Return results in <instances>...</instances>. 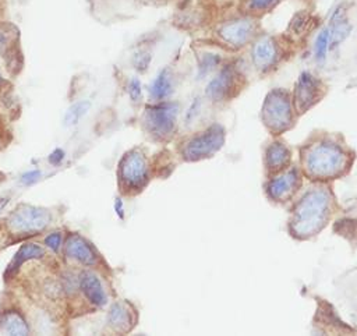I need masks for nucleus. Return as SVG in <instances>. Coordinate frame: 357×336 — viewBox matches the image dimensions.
<instances>
[{
	"mask_svg": "<svg viewBox=\"0 0 357 336\" xmlns=\"http://www.w3.org/2000/svg\"><path fill=\"white\" fill-rule=\"evenodd\" d=\"M127 92H128V96L132 102L141 100V95H142L141 81L138 78H131L128 85H127Z\"/></svg>",
	"mask_w": 357,
	"mask_h": 336,
	"instance_id": "obj_28",
	"label": "nucleus"
},
{
	"mask_svg": "<svg viewBox=\"0 0 357 336\" xmlns=\"http://www.w3.org/2000/svg\"><path fill=\"white\" fill-rule=\"evenodd\" d=\"M297 183V176L294 171H289L278 178H275L273 181H271L269 184V194L276 198L280 199L283 197H286L294 187Z\"/></svg>",
	"mask_w": 357,
	"mask_h": 336,
	"instance_id": "obj_19",
	"label": "nucleus"
},
{
	"mask_svg": "<svg viewBox=\"0 0 357 336\" xmlns=\"http://www.w3.org/2000/svg\"><path fill=\"white\" fill-rule=\"evenodd\" d=\"M329 45H331V29L329 26L322 28L314 42V57L318 63L325 61L326 54L329 52Z\"/></svg>",
	"mask_w": 357,
	"mask_h": 336,
	"instance_id": "obj_21",
	"label": "nucleus"
},
{
	"mask_svg": "<svg viewBox=\"0 0 357 336\" xmlns=\"http://www.w3.org/2000/svg\"><path fill=\"white\" fill-rule=\"evenodd\" d=\"M321 192H314L310 194L304 198V201L298 205L297 209V217H296V224H301L303 227L298 230L301 233L303 231H311V226L314 230L315 224H319L321 219H322V212L325 208V201L322 198H318Z\"/></svg>",
	"mask_w": 357,
	"mask_h": 336,
	"instance_id": "obj_7",
	"label": "nucleus"
},
{
	"mask_svg": "<svg viewBox=\"0 0 357 336\" xmlns=\"http://www.w3.org/2000/svg\"><path fill=\"white\" fill-rule=\"evenodd\" d=\"M114 209H116V213L119 215V217L123 219V216H124V208H123L121 199H116V202H114Z\"/></svg>",
	"mask_w": 357,
	"mask_h": 336,
	"instance_id": "obj_33",
	"label": "nucleus"
},
{
	"mask_svg": "<svg viewBox=\"0 0 357 336\" xmlns=\"http://www.w3.org/2000/svg\"><path fill=\"white\" fill-rule=\"evenodd\" d=\"M278 45L271 36H262L255 40L251 49V59L255 67L258 68H269L278 60Z\"/></svg>",
	"mask_w": 357,
	"mask_h": 336,
	"instance_id": "obj_9",
	"label": "nucleus"
},
{
	"mask_svg": "<svg viewBox=\"0 0 357 336\" xmlns=\"http://www.w3.org/2000/svg\"><path fill=\"white\" fill-rule=\"evenodd\" d=\"M310 20H311L310 13L307 10H300L291 17L289 29L291 31L293 35H303L305 32V29L308 28Z\"/></svg>",
	"mask_w": 357,
	"mask_h": 336,
	"instance_id": "obj_25",
	"label": "nucleus"
},
{
	"mask_svg": "<svg viewBox=\"0 0 357 336\" xmlns=\"http://www.w3.org/2000/svg\"><path fill=\"white\" fill-rule=\"evenodd\" d=\"M225 142V131L220 125H212L204 132L192 137L183 148L185 160H199L213 155Z\"/></svg>",
	"mask_w": 357,
	"mask_h": 336,
	"instance_id": "obj_6",
	"label": "nucleus"
},
{
	"mask_svg": "<svg viewBox=\"0 0 357 336\" xmlns=\"http://www.w3.org/2000/svg\"><path fill=\"white\" fill-rule=\"evenodd\" d=\"M8 202V198H0V211L4 208V205Z\"/></svg>",
	"mask_w": 357,
	"mask_h": 336,
	"instance_id": "obj_34",
	"label": "nucleus"
},
{
	"mask_svg": "<svg viewBox=\"0 0 357 336\" xmlns=\"http://www.w3.org/2000/svg\"><path fill=\"white\" fill-rule=\"evenodd\" d=\"M215 33L227 46L241 47L255 36L257 21L251 14L229 18L216 25Z\"/></svg>",
	"mask_w": 357,
	"mask_h": 336,
	"instance_id": "obj_2",
	"label": "nucleus"
},
{
	"mask_svg": "<svg viewBox=\"0 0 357 336\" xmlns=\"http://www.w3.org/2000/svg\"><path fill=\"white\" fill-rule=\"evenodd\" d=\"M45 244L54 252H57L60 250V245H61V233L59 231H54L52 234H49L46 238H45Z\"/></svg>",
	"mask_w": 357,
	"mask_h": 336,
	"instance_id": "obj_30",
	"label": "nucleus"
},
{
	"mask_svg": "<svg viewBox=\"0 0 357 336\" xmlns=\"http://www.w3.org/2000/svg\"><path fill=\"white\" fill-rule=\"evenodd\" d=\"M45 255V251L42 247H39L38 244L33 243H25L21 245V248L17 251V254L14 255L13 261L10 262L8 268H7V275H11L14 272H17L20 269V266L31 259H38L42 258Z\"/></svg>",
	"mask_w": 357,
	"mask_h": 336,
	"instance_id": "obj_17",
	"label": "nucleus"
},
{
	"mask_svg": "<svg viewBox=\"0 0 357 336\" xmlns=\"http://www.w3.org/2000/svg\"><path fill=\"white\" fill-rule=\"evenodd\" d=\"M268 163L271 169H276L278 166H282L289 159V152L282 144H273V146L268 151Z\"/></svg>",
	"mask_w": 357,
	"mask_h": 336,
	"instance_id": "obj_26",
	"label": "nucleus"
},
{
	"mask_svg": "<svg viewBox=\"0 0 357 336\" xmlns=\"http://www.w3.org/2000/svg\"><path fill=\"white\" fill-rule=\"evenodd\" d=\"M66 255L82 265H93L96 261L95 252L91 245L78 234H70L64 247Z\"/></svg>",
	"mask_w": 357,
	"mask_h": 336,
	"instance_id": "obj_13",
	"label": "nucleus"
},
{
	"mask_svg": "<svg viewBox=\"0 0 357 336\" xmlns=\"http://www.w3.org/2000/svg\"><path fill=\"white\" fill-rule=\"evenodd\" d=\"M40 174H42V173H40L38 169L28 170V171H25V173L21 176L20 183H21L22 185H31V184H33V183H36V181L39 180Z\"/></svg>",
	"mask_w": 357,
	"mask_h": 336,
	"instance_id": "obj_31",
	"label": "nucleus"
},
{
	"mask_svg": "<svg viewBox=\"0 0 357 336\" xmlns=\"http://www.w3.org/2000/svg\"><path fill=\"white\" fill-rule=\"evenodd\" d=\"M151 60H152V56H151L149 52H139V53H137V54L132 57V64H134L135 70H138V71H145V70L148 68Z\"/></svg>",
	"mask_w": 357,
	"mask_h": 336,
	"instance_id": "obj_27",
	"label": "nucleus"
},
{
	"mask_svg": "<svg viewBox=\"0 0 357 336\" xmlns=\"http://www.w3.org/2000/svg\"><path fill=\"white\" fill-rule=\"evenodd\" d=\"M63 159H64V151L60 149V148L54 149V151L49 155V162H50L52 165H59Z\"/></svg>",
	"mask_w": 357,
	"mask_h": 336,
	"instance_id": "obj_32",
	"label": "nucleus"
},
{
	"mask_svg": "<svg viewBox=\"0 0 357 336\" xmlns=\"http://www.w3.org/2000/svg\"><path fill=\"white\" fill-rule=\"evenodd\" d=\"M78 284L84 296L96 307H102L106 304V293L99 277L91 270H82L78 277Z\"/></svg>",
	"mask_w": 357,
	"mask_h": 336,
	"instance_id": "obj_11",
	"label": "nucleus"
},
{
	"mask_svg": "<svg viewBox=\"0 0 357 336\" xmlns=\"http://www.w3.org/2000/svg\"><path fill=\"white\" fill-rule=\"evenodd\" d=\"M280 1L282 0H245L244 1V8H245L247 14L257 15V14L271 11Z\"/></svg>",
	"mask_w": 357,
	"mask_h": 336,
	"instance_id": "obj_23",
	"label": "nucleus"
},
{
	"mask_svg": "<svg viewBox=\"0 0 357 336\" xmlns=\"http://www.w3.org/2000/svg\"><path fill=\"white\" fill-rule=\"evenodd\" d=\"M0 56L10 74L15 75L22 70L24 54L20 29L15 24L6 20H0Z\"/></svg>",
	"mask_w": 357,
	"mask_h": 336,
	"instance_id": "obj_3",
	"label": "nucleus"
},
{
	"mask_svg": "<svg viewBox=\"0 0 357 336\" xmlns=\"http://www.w3.org/2000/svg\"><path fill=\"white\" fill-rule=\"evenodd\" d=\"M236 72L231 66H225L206 85L205 93L209 99L218 102L225 99L233 88Z\"/></svg>",
	"mask_w": 357,
	"mask_h": 336,
	"instance_id": "obj_10",
	"label": "nucleus"
},
{
	"mask_svg": "<svg viewBox=\"0 0 357 336\" xmlns=\"http://www.w3.org/2000/svg\"><path fill=\"white\" fill-rule=\"evenodd\" d=\"M266 102V121L269 120L271 125H276L278 128H283L289 121L290 107L287 99L280 92H272Z\"/></svg>",
	"mask_w": 357,
	"mask_h": 336,
	"instance_id": "obj_12",
	"label": "nucleus"
},
{
	"mask_svg": "<svg viewBox=\"0 0 357 336\" xmlns=\"http://www.w3.org/2000/svg\"><path fill=\"white\" fill-rule=\"evenodd\" d=\"M343 162L342 153L333 146H318L315 148L308 159V167L315 174H329L333 173Z\"/></svg>",
	"mask_w": 357,
	"mask_h": 336,
	"instance_id": "obj_8",
	"label": "nucleus"
},
{
	"mask_svg": "<svg viewBox=\"0 0 357 336\" xmlns=\"http://www.w3.org/2000/svg\"><path fill=\"white\" fill-rule=\"evenodd\" d=\"M173 92V75L166 67L159 71L149 86V95L153 100H165Z\"/></svg>",
	"mask_w": 357,
	"mask_h": 336,
	"instance_id": "obj_16",
	"label": "nucleus"
},
{
	"mask_svg": "<svg viewBox=\"0 0 357 336\" xmlns=\"http://www.w3.org/2000/svg\"><path fill=\"white\" fill-rule=\"evenodd\" d=\"M178 106L176 103H159L148 106L144 113V125L155 138L169 137L176 127Z\"/></svg>",
	"mask_w": 357,
	"mask_h": 336,
	"instance_id": "obj_4",
	"label": "nucleus"
},
{
	"mask_svg": "<svg viewBox=\"0 0 357 336\" xmlns=\"http://www.w3.org/2000/svg\"><path fill=\"white\" fill-rule=\"evenodd\" d=\"M222 61V57L218 53H204L198 63V77H205L213 71Z\"/></svg>",
	"mask_w": 357,
	"mask_h": 336,
	"instance_id": "obj_24",
	"label": "nucleus"
},
{
	"mask_svg": "<svg viewBox=\"0 0 357 336\" xmlns=\"http://www.w3.org/2000/svg\"><path fill=\"white\" fill-rule=\"evenodd\" d=\"M317 91H318L317 78L308 71H303L298 77L297 86H296V105L300 112L311 106V103L315 99Z\"/></svg>",
	"mask_w": 357,
	"mask_h": 336,
	"instance_id": "obj_14",
	"label": "nucleus"
},
{
	"mask_svg": "<svg viewBox=\"0 0 357 336\" xmlns=\"http://www.w3.org/2000/svg\"><path fill=\"white\" fill-rule=\"evenodd\" d=\"M107 323L116 332H127L131 329L132 319L127 304L117 301L113 303L107 312Z\"/></svg>",
	"mask_w": 357,
	"mask_h": 336,
	"instance_id": "obj_15",
	"label": "nucleus"
},
{
	"mask_svg": "<svg viewBox=\"0 0 357 336\" xmlns=\"http://www.w3.org/2000/svg\"><path fill=\"white\" fill-rule=\"evenodd\" d=\"M49 211L22 204L15 208L7 217V224L14 233H36L42 231L50 223Z\"/></svg>",
	"mask_w": 357,
	"mask_h": 336,
	"instance_id": "obj_5",
	"label": "nucleus"
},
{
	"mask_svg": "<svg viewBox=\"0 0 357 336\" xmlns=\"http://www.w3.org/2000/svg\"><path fill=\"white\" fill-rule=\"evenodd\" d=\"M91 109V102L89 100H78L73 103L67 112L64 113L63 123L66 127H71L79 123V120L89 112Z\"/></svg>",
	"mask_w": 357,
	"mask_h": 336,
	"instance_id": "obj_20",
	"label": "nucleus"
},
{
	"mask_svg": "<svg viewBox=\"0 0 357 336\" xmlns=\"http://www.w3.org/2000/svg\"><path fill=\"white\" fill-rule=\"evenodd\" d=\"M1 332L6 335H28L29 328L24 319V316L17 311H7L0 318Z\"/></svg>",
	"mask_w": 357,
	"mask_h": 336,
	"instance_id": "obj_18",
	"label": "nucleus"
},
{
	"mask_svg": "<svg viewBox=\"0 0 357 336\" xmlns=\"http://www.w3.org/2000/svg\"><path fill=\"white\" fill-rule=\"evenodd\" d=\"M329 29H331V45H329V50L331 49H335L337 47L343 40H346L353 29L351 24L346 20L337 22V24H333V25H328Z\"/></svg>",
	"mask_w": 357,
	"mask_h": 336,
	"instance_id": "obj_22",
	"label": "nucleus"
},
{
	"mask_svg": "<svg viewBox=\"0 0 357 336\" xmlns=\"http://www.w3.org/2000/svg\"><path fill=\"white\" fill-rule=\"evenodd\" d=\"M346 18H347V7L344 4H337L332 10L328 22H329V25H333V24H337V22H340V21H343Z\"/></svg>",
	"mask_w": 357,
	"mask_h": 336,
	"instance_id": "obj_29",
	"label": "nucleus"
},
{
	"mask_svg": "<svg viewBox=\"0 0 357 336\" xmlns=\"http://www.w3.org/2000/svg\"><path fill=\"white\" fill-rule=\"evenodd\" d=\"M149 180L148 160L138 148L123 155L119 162V181L123 192H138Z\"/></svg>",
	"mask_w": 357,
	"mask_h": 336,
	"instance_id": "obj_1",
	"label": "nucleus"
}]
</instances>
